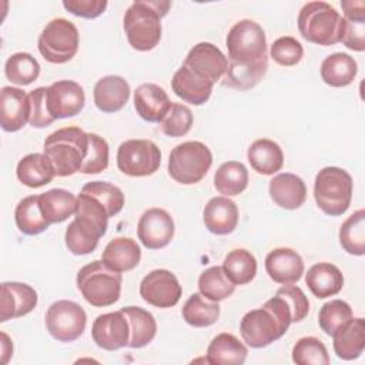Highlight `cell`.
<instances>
[{"label": "cell", "instance_id": "1", "mask_svg": "<svg viewBox=\"0 0 365 365\" xmlns=\"http://www.w3.org/2000/svg\"><path fill=\"white\" fill-rule=\"evenodd\" d=\"M108 212L106 207L94 197L80 192L74 220L66 230V245L74 255H87L93 252L98 240L106 234L108 227Z\"/></svg>", "mask_w": 365, "mask_h": 365}, {"label": "cell", "instance_id": "2", "mask_svg": "<svg viewBox=\"0 0 365 365\" xmlns=\"http://www.w3.org/2000/svg\"><path fill=\"white\" fill-rule=\"evenodd\" d=\"M292 322V312L285 299L275 294L261 308L248 311L241 322L240 332L251 348H264L279 339Z\"/></svg>", "mask_w": 365, "mask_h": 365}, {"label": "cell", "instance_id": "3", "mask_svg": "<svg viewBox=\"0 0 365 365\" xmlns=\"http://www.w3.org/2000/svg\"><path fill=\"white\" fill-rule=\"evenodd\" d=\"M171 3L161 0H138L124 14V31L130 46L138 51L153 50L161 38V19Z\"/></svg>", "mask_w": 365, "mask_h": 365}, {"label": "cell", "instance_id": "4", "mask_svg": "<svg viewBox=\"0 0 365 365\" xmlns=\"http://www.w3.org/2000/svg\"><path fill=\"white\" fill-rule=\"evenodd\" d=\"M43 150L57 177L73 175L81 170L88 154V133L74 125L58 128L46 138Z\"/></svg>", "mask_w": 365, "mask_h": 365}, {"label": "cell", "instance_id": "5", "mask_svg": "<svg viewBox=\"0 0 365 365\" xmlns=\"http://www.w3.org/2000/svg\"><path fill=\"white\" fill-rule=\"evenodd\" d=\"M298 30L309 43L332 46L344 37L345 19L327 1H309L299 10Z\"/></svg>", "mask_w": 365, "mask_h": 365}, {"label": "cell", "instance_id": "6", "mask_svg": "<svg viewBox=\"0 0 365 365\" xmlns=\"http://www.w3.org/2000/svg\"><path fill=\"white\" fill-rule=\"evenodd\" d=\"M76 282L84 299L93 307H110L120 299L121 272L110 269L103 261L84 265L78 271Z\"/></svg>", "mask_w": 365, "mask_h": 365}, {"label": "cell", "instance_id": "7", "mask_svg": "<svg viewBox=\"0 0 365 365\" xmlns=\"http://www.w3.org/2000/svg\"><path fill=\"white\" fill-rule=\"evenodd\" d=\"M314 198L327 215H342L351 205L352 177L339 167L322 168L315 177Z\"/></svg>", "mask_w": 365, "mask_h": 365}, {"label": "cell", "instance_id": "8", "mask_svg": "<svg viewBox=\"0 0 365 365\" xmlns=\"http://www.w3.org/2000/svg\"><path fill=\"white\" fill-rule=\"evenodd\" d=\"M212 164L210 148L201 141H185L174 147L168 158V174L180 184L200 182Z\"/></svg>", "mask_w": 365, "mask_h": 365}, {"label": "cell", "instance_id": "9", "mask_svg": "<svg viewBox=\"0 0 365 365\" xmlns=\"http://www.w3.org/2000/svg\"><path fill=\"white\" fill-rule=\"evenodd\" d=\"M78 30L67 19H53L38 36L37 47L40 54L53 64L70 61L78 50Z\"/></svg>", "mask_w": 365, "mask_h": 365}, {"label": "cell", "instance_id": "10", "mask_svg": "<svg viewBox=\"0 0 365 365\" xmlns=\"http://www.w3.org/2000/svg\"><path fill=\"white\" fill-rule=\"evenodd\" d=\"M228 60L251 63L267 56V37L264 29L254 20L237 21L227 34Z\"/></svg>", "mask_w": 365, "mask_h": 365}, {"label": "cell", "instance_id": "11", "mask_svg": "<svg viewBox=\"0 0 365 365\" xmlns=\"http://www.w3.org/2000/svg\"><path fill=\"white\" fill-rule=\"evenodd\" d=\"M161 164V151L150 140H127L117 150V167L130 177H147L154 174Z\"/></svg>", "mask_w": 365, "mask_h": 365}, {"label": "cell", "instance_id": "12", "mask_svg": "<svg viewBox=\"0 0 365 365\" xmlns=\"http://www.w3.org/2000/svg\"><path fill=\"white\" fill-rule=\"evenodd\" d=\"M46 328L58 342H73L86 329L87 314L74 301L60 299L53 302L46 312Z\"/></svg>", "mask_w": 365, "mask_h": 365}, {"label": "cell", "instance_id": "13", "mask_svg": "<svg viewBox=\"0 0 365 365\" xmlns=\"http://www.w3.org/2000/svg\"><path fill=\"white\" fill-rule=\"evenodd\" d=\"M182 289L177 277L168 269L148 272L140 284L141 298L157 308H171L178 304Z\"/></svg>", "mask_w": 365, "mask_h": 365}, {"label": "cell", "instance_id": "14", "mask_svg": "<svg viewBox=\"0 0 365 365\" xmlns=\"http://www.w3.org/2000/svg\"><path fill=\"white\" fill-rule=\"evenodd\" d=\"M46 97L48 113L54 120L74 117L86 104L83 87L73 80H58L50 84Z\"/></svg>", "mask_w": 365, "mask_h": 365}, {"label": "cell", "instance_id": "15", "mask_svg": "<svg viewBox=\"0 0 365 365\" xmlns=\"http://www.w3.org/2000/svg\"><path fill=\"white\" fill-rule=\"evenodd\" d=\"M173 217L163 208H150L143 212L137 224V235L148 250L167 247L174 237Z\"/></svg>", "mask_w": 365, "mask_h": 365}, {"label": "cell", "instance_id": "16", "mask_svg": "<svg viewBox=\"0 0 365 365\" xmlns=\"http://www.w3.org/2000/svg\"><path fill=\"white\" fill-rule=\"evenodd\" d=\"M91 336L96 345L106 351H117L128 346L130 325L125 314L120 309L98 315L93 322Z\"/></svg>", "mask_w": 365, "mask_h": 365}, {"label": "cell", "instance_id": "17", "mask_svg": "<svg viewBox=\"0 0 365 365\" xmlns=\"http://www.w3.org/2000/svg\"><path fill=\"white\" fill-rule=\"evenodd\" d=\"M182 64L202 78L215 84L224 77L228 67V58L217 46L202 41L188 51Z\"/></svg>", "mask_w": 365, "mask_h": 365}, {"label": "cell", "instance_id": "18", "mask_svg": "<svg viewBox=\"0 0 365 365\" xmlns=\"http://www.w3.org/2000/svg\"><path fill=\"white\" fill-rule=\"evenodd\" d=\"M37 292L23 282H3L0 297V321L20 318L31 312L37 305Z\"/></svg>", "mask_w": 365, "mask_h": 365}, {"label": "cell", "instance_id": "19", "mask_svg": "<svg viewBox=\"0 0 365 365\" xmlns=\"http://www.w3.org/2000/svg\"><path fill=\"white\" fill-rule=\"evenodd\" d=\"M30 118V100L21 88L6 86L0 91V124L7 133L21 130Z\"/></svg>", "mask_w": 365, "mask_h": 365}, {"label": "cell", "instance_id": "20", "mask_svg": "<svg viewBox=\"0 0 365 365\" xmlns=\"http://www.w3.org/2000/svg\"><path fill=\"white\" fill-rule=\"evenodd\" d=\"M265 271L274 282L295 284L304 274V261L291 248H275L265 257Z\"/></svg>", "mask_w": 365, "mask_h": 365}, {"label": "cell", "instance_id": "21", "mask_svg": "<svg viewBox=\"0 0 365 365\" xmlns=\"http://www.w3.org/2000/svg\"><path fill=\"white\" fill-rule=\"evenodd\" d=\"M171 107V101L163 87L154 83H144L134 91V108L148 123H160Z\"/></svg>", "mask_w": 365, "mask_h": 365}, {"label": "cell", "instance_id": "22", "mask_svg": "<svg viewBox=\"0 0 365 365\" xmlns=\"http://www.w3.org/2000/svg\"><path fill=\"white\" fill-rule=\"evenodd\" d=\"M205 228L215 235L231 234L238 224V207L225 195L211 198L202 211Z\"/></svg>", "mask_w": 365, "mask_h": 365}, {"label": "cell", "instance_id": "23", "mask_svg": "<svg viewBox=\"0 0 365 365\" xmlns=\"http://www.w3.org/2000/svg\"><path fill=\"white\" fill-rule=\"evenodd\" d=\"M212 86L211 81L202 78L184 64L174 73L171 80L174 94L194 106H201L208 101L212 93Z\"/></svg>", "mask_w": 365, "mask_h": 365}, {"label": "cell", "instance_id": "24", "mask_svg": "<svg viewBox=\"0 0 365 365\" xmlns=\"http://www.w3.org/2000/svg\"><path fill=\"white\" fill-rule=\"evenodd\" d=\"M271 200L284 210H297L307 200V187L301 177L291 173L277 174L269 181Z\"/></svg>", "mask_w": 365, "mask_h": 365}, {"label": "cell", "instance_id": "25", "mask_svg": "<svg viewBox=\"0 0 365 365\" xmlns=\"http://www.w3.org/2000/svg\"><path fill=\"white\" fill-rule=\"evenodd\" d=\"M94 104L103 113L120 111L130 98V86L121 76L101 77L94 86Z\"/></svg>", "mask_w": 365, "mask_h": 365}, {"label": "cell", "instance_id": "26", "mask_svg": "<svg viewBox=\"0 0 365 365\" xmlns=\"http://www.w3.org/2000/svg\"><path fill=\"white\" fill-rule=\"evenodd\" d=\"M141 259L138 244L128 237L113 238L104 248L101 261L113 271L127 272L134 269Z\"/></svg>", "mask_w": 365, "mask_h": 365}, {"label": "cell", "instance_id": "27", "mask_svg": "<svg viewBox=\"0 0 365 365\" xmlns=\"http://www.w3.org/2000/svg\"><path fill=\"white\" fill-rule=\"evenodd\" d=\"M334 351L338 358L352 361L361 356L365 348V321L364 318H351L334 335Z\"/></svg>", "mask_w": 365, "mask_h": 365}, {"label": "cell", "instance_id": "28", "mask_svg": "<svg viewBox=\"0 0 365 365\" xmlns=\"http://www.w3.org/2000/svg\"><path fill=\"white\" fill-rule=\"evenodd\" d=\"M305 282L309 291L319 299L336 295L344 287L341 269L331 262L314 264L305 274Z\"/></svg>", "mask_w": 365, "mask_h": 365}, {"label": "cell", "instance_id": "29", "mask_svg": "<svg viewBox=\"0 0 365 365\" xmlns=\"http://www.w3.org/2000/svg\"><path fill=\"white\" fill-rule=\"evenodd\" d=\"M16 175L26 187L38 188L51 182L56 177V170L44 153H31L19 161Z\"/></svg>", "mask_w": 365, "mask_h": 365}, {"label": "cell", "instance_id": "30", "mask_svg": "<svg viewBox=\"0 0 365 365\" xmlns=\"http://www.w3.org/2000/svg\"><path fill=\"white\" fill-rule=\"evenodd\" d=\"M248 349L237 336L228 332L218 334L207 348L205 362L211 365H242Z\"/></svg>", "mask_w": 365, "mask_h": 365}, {"label": "cell", "instance_id": "31", "mask_svg": "<svg viewBox=\"0 0 365 365\" xmlns=\"http://www.w3.org/2000/svg\"><path fill=\"white\" fill-rule=\"evenodd\" d=\"M267 70L268 56L251 63L228 60L227 71L221 80L225 87H232L237 90H250L261 81Z\"/></svg>", "mask_w": 365, "mask_h": 365}, {"label": "cell", "instance_id": "32", "mask_svg": "<svg viewBox=\"0 0 365 365\" xmlns=\"http://www.w3.org/2000/svg\"><path fill=\"white\" fill-rule=\"evenodd\" d=\"M247 157L252 170L262 175H272L284 165V153L281 147L269 138L255 140L250 145Z\"/></svg>", "mask_w": 365, "mask_h": 365}, {"label": "cell", "instance_id": "33", "mask_svg": "<svg viewBox=\"0 0 365 365\" xmlns=\"http://www.w3.org/2000/svg\"><path fill=\"white\" fill-rule=\"evenodd\" d=\"M40 208L50 224L66 221L76 212L77 197L64 188H53L38 195Z\"/></svg>", "mask_w": 365, "mask_h": 365}, {"label": "cell", "instance_id": "34", "mask_svg": "<svg viewBox=\"0 0 365 365\" xmlns=\"http://www.w3.org/2000/svg\"><path fill=\"white\" fill-rule=\"evenodd\" d=\"M358 71L356 61L346 53H334L321 63V78L331 87L349 86Z\"/></svg>", "mask_w": 365, "mask_h": 365}, {"label": "cell", "instance_id": "35", "mask_svg": "<svg viewBox=\"0 0 365 365\" xmlns=\"http://www.w3.org/2000/svg\"><path fill=\"white\" fill-rule=\"evenodd\" d=\"M121 311L125 314L130 325V348H143L148 345L157 334V322L151 312L140 307H124Z\"/></svg>", "mask_w": 365, "mask_h": 365}, {"label": "cell", "instance_id": "36", "mask_svg": "<svg viewBox=\"0 0 365 365\" xmlns=\"http://www.w3.org/2000/svg\"><path fill=\"white\" fill-rule=\"evenodd\" d=\"M14 220L19 231L26 235L41 234L50 227L41 212L38 195H29L19 201L14 210Z\"/></svg>", "mask_w": 365, "mask_h": 365}, {"label": "cell", "instance_id": "37", "mask_svg": "<svg viewBox=\"0 0 365 365\" xmlns=\"http://www.w3.org/2000/svg\"><path fill=\"white\" fill-rule=\"evenodd\" d=\"M248 185V170L242 163L227 161L214 175L215 190L225 197L240 195Z\"/></svg>", "mask_w": 365, "mask_h": 365}, {"label": "cell", "instance_id": "38", "mask_svg": "<svg viewBox=\"0 0 365 365\" xmlns=\"http://www.w3.org/2000/svg\"><path fill=\"white\" fill-rule=\"evenodd\" d=\"M220 305L218 302L207 299L204 295L192 294L182 307L184 321L195 328H205L218 321Z\"/></svg>", "mask_w": 365, "mask_h": 365}, {"label": "cell", "instance_id": "39", "mask_svg": "<svg viewBox=\"0 0 365 365\" xmlns=\"http://www.w3.org/2000/svg\"><path fill=\"white\" fill-rule=\"evenodd\" d=\"M222 269L231 282L235 285H245L251 282L257 274V259L250 251L235 248L224 258Z\"/></svg>", "mask_w": 365, "mask_h": 365}, {"label": "cell", "instance_id": "40", "mask_svg": "<svg viewBox=\"0 0 365 365\" xmlns=\"http://www.w3.org/2000/svg\"><path fill=\"white\" fill-rule=\"evenodd\" d=\"M198 289L207 299L220 302L234 294L235 284L225 275L222 265H215L201 272L198 278Z\"/></svg>", "mask_w": 365, "mask_h": 365}, {"label": "cell", "instance_id": "41", "mask_svg": "<svg viewBox=\"0 0 365 365\" xmlns=\"http://www.w3.org/2000/svg\"><path fill=\"white\" fill-rule=\"evenodd\" d=\"M339 242L351 255L365 254V211L362 208L342 222L339 228Z\"/></svg>", "mask_w": 365, "mask_h": 365}, {"label": "cell", "instance_id": "42", "mask_svg": "<svg viewBox=\"0 0 365 365\" xmlns=\"http://www.w3.org/2000/svg\"><path fill=\"white\" fill-rule=\"evenodd\" d=\"M6 77L17 86H29L37 80L40 64L30 53H14L4 64Z\"/></svg>", "mask_w": 365, "mask_h": 365}, {"label": "cell", "instance_id": "43", "mask_svg": "<svg viewBox=\"0 0 365 365\" xmlns=\"http://www.w3.org/2000/svg\"><path fill=\"white\" fill-rule=\"evenodd\" d=\"M292 361L298 365H328L327 346L315 336L299 338L292 348Z\"/></svg>", "mask_w": 365, "mask_h": 365}, {"label": "cell", "instance_id": "44", "mask_svg": "<svg viewBox=\"0 0 365 365\" xmlns=\"http://www.w3.org/2000/svg\"><path fill=\"white\" fill-rule=\"evenodd\" d=\"M352 318V308L342 299H332L324 304L318 314V322L321 329L332 336L342 325Z\"/></svg>", "mask_w": 365, "mask_h": 365}, {"label": "cell", "instance_id": "45", "mask_svg": "<svg viewBox=\"0 0 365 365\" xmlns=\"http://www.w3.org/2000/svg\"><path fill=\"white\" fill-rule=\"evenodd\" d=\"M81 192L97 198L106 207L108 217H114L123 210L124 194L114 184H110L107 181H91L83 185Z\"/></svg>", "mask_w": 365, "mask_h": 365}, {"label": "cell", "instance_id": "46", "mask_svg": "<svg viewBox=\"0 0 365 365\" xmlns=\"http://www.w3.org/2000/svg\"><path fill=\"white\" fill-rule=\"evenodd\" d=\"M192 113L191 110L180 103H171L170 110L158 123L160 130L168 137H182L192 127Z\"/></svg>", "mask_w": 365, "mask_h": 365}, {"label": "cell", "instance_id": "47", "mask_svg": "<svg viewBox=\"0 0 365 365\" xmlns=\"http://www.w3.org/2000/svg\"><path fill=\"white\" fill-rule=\"evenodd\" d=\"M108 167V144L98 134L88 133V154L81 165L83 174H98Z\"/></svg>", "mask_w": 365, "mask_h": 365}, {"label": "cell", "instance_id": "48", "mask_svg": "<svg viewBox=\"0 0 365 365\" xmlns=\"http://www.w3.org/2000/svg\"><path fill=\"white\" fill-rule=\"evenodd\" d=\"M269 56L279 66L292 67L301 61V58L304 56V48H302V44L297 38H294L291 36H284V37L277 38L271 44Z\"/></svg>", "mask_w": 365, "mask_h": 365}, {"label": "cell", "instance_id": "49", "mask_svg": "<svg viewBox=\"0 0 365 365\" xmlns=\"http://www.w3.org/2000/svg\"><path fill=\"white\" fill-rule=\"evenodd\" d=\"M46 94H47V87H37L29 93V100H30L29 124L31 127L44 128L54 121V118L48 113Z\"/></svg>", "mask_w": 365, "mask_h": 365}, {"label": "cell", "instance_id": "50", "mask_svg": "<svg viewBox=\"0 0 365 365\" xmlns=\"http://www.w3.org/2000/svg\"><path fill=\"white\" fill-rule=\"evenodd\" d=\"M277 295L282 297L292 312V322L302 321L309 311V301L304 291L297 285H284L277 291Z\"/></svg>", "mask_w": 365, "mask_h": 365}, {"label": "cell", "instance_id": "51", "mask_svg": "<svg viewBox=\"0 0 365 365\" xmlns=\"http://www.w3.org/2000/svg\"><path fill=\"white\" fill-rule=\"evenodd\" d=\"M107 0H64L63 7L71 14L83 19H96L107 7Z\"/></svg>", "mask_w": 365, "mask_h": 365}, {"label": "cell", "instance_id": "52", "mask_svg": "<svg viewBox=\"0 0 365 365\" xmlns=\"http://www.w3.org/2000/svg\"><path fill=\"white\" fill-rule=\"evenodd\" d=\"M345 47L354 51L365 50V20H346L344 37L341 40Z\"/></svg>", "mask_w": 365, "mask_h": 365}, {"label": "cell", "instance_id": "53", "mask_svg": "<svg viewBox=\"0 0 365 365\" xmlns=\"http://www.w3.org/2000/svg\"><path fill=\"white\" fill-rule=\"evenodd\" d=\"M344 19L346 20H365V1L364 0H344L341 1Z\"/></svg>", "mask_w": 365, "mask_h": 365}, {"label": "cell", "instance_id": "54", "mask_svg": "<svg viewBox=\"0 0 365 365\" xmlns=\"http://www.w3.org/2000/svg\"><path fill=\"white\" fill-rule=\"evenodd\" d=\"M1 336H3V344H1V346H3V364H6L9 361V358L13 355V345L9 341V336L4 332H1Z\"/></svg>", "mask_w": 365, "mask_h": 365}]
</instances>
